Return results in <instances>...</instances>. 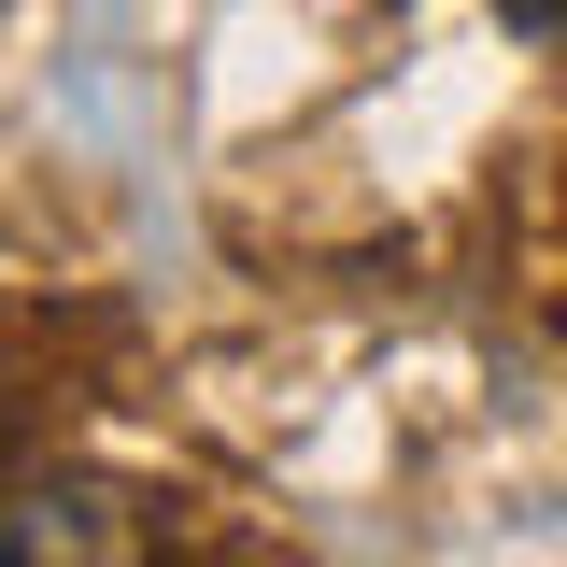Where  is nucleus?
I'll list each match as a JSON object with an SVG mask.
<instances>
[{
	"label": "nucleus",
	"instance_id": "nucleus-1",
	"mask_svg": "<svg viewBox=\"0 0 567 567\" xmlns=\"http://www.w3.org/2000/svg\"><path fill=\"white\" fill-rule=\"evenodd\" d=\"M114 539H128V525L85 483H14L0 496V554H114Z\"/></svg>",
	"mask_w": 567,
	"mask_h": 567
},
{
	"label": "nucleus",
	"instance_id": "nucleus-2",
	"mask_svg": "<svg viewBox=\"0 0 567 567\" xmlns=\"http://www.w3.org/2000/svg\"><path fill=\"white\" fill-rule=\"evenodd\" d=\"M511 14H525V29H567V0H511Z\"/></svg>",
	"mask_w": 567,
	"mask_h": 567
}]
</instances>
